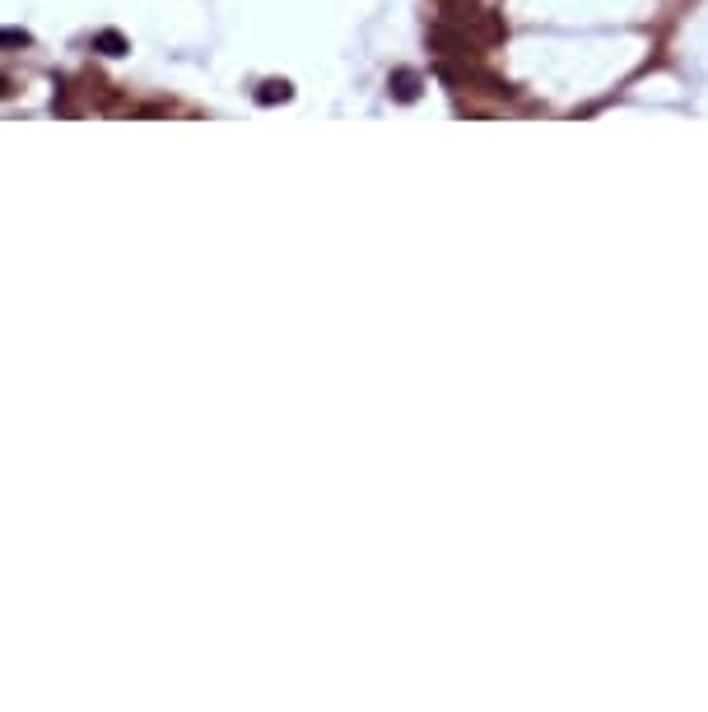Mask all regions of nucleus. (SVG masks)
Segmentation results:
<instances>
[{
	"mask_svg": "<svg viewBox=\"0 0 708 712\" xmlns=\"http://www.w3.org/2000/svg\"><path fill=\"white\" fill-rule=\"evenodd\" d=\"M443 24H452L457 33L476 42V47H494L508 38V24L494 10L476 5V0H443Z\"/></svg>",
	"mask_w": 708,
	"mask_h": 712,
	"instance_id": "1",
	"label": "nucleus"
},
{
	"mask_svg": "<svg viewBox=\"0 0 708 712\" xmlns=\"http://www.w3.org/2000/svg\"><path fill=\"white\" fill-rule=\"evenodd\" d=\"M396 98H406V103H410V98H415V94H420V89H415V84H420V80H415V75H410V70H401V75H396Z\"/></svg>",
	"mask_w": 708,
	"mask_h": 712,
	"instance_id": "2",
	"label": "nucleus"
},
{
	"mask_svg": "<svg viewBox=\"0 0 708 712\" xmlns=\"http://www.w3.org/2000/svg\"><path fill=\"white\" fill-rule=\"evenodd\" d=\"M261 103H275V98H289V84L285 80H266V84H261Z\"/></svg>",
	"mask_w": 708,
	"mask_h": 712,
	"instance_id": "3",
	"label": "nucleus"
},
{
	"mask_svg": "<svg viewBox=\"0 0 708 712\" xmlns=\"http://www.w3.org/2000/svg\"><path fill=\"white\" fill-rule=\"evenodd\" d=\"M98 47H108V56H117V52L126 47V42L117 38V33H103V38H98Z\"/></svg>",
	"mask_w": 708,
	"mask_h": 712,
	"instance_id": "4",
	"label": "nucleus"
}]
</instances>
